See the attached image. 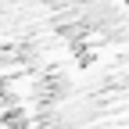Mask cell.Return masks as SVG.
<instances>
[{
  "label": "cell",
  "instance_id": "obj_1",
  "mask_svg": "<svg viewBox=\"0 0 129 129\" xmlns=\"http://www.w3.org/2000/svg\"><path fill=\"white\" fill-rule=\"evenodd\" d=\"M125 4H129V0H125Z\"/></svg>",
  "mask_w": 129,
  "mask_h": 129
}]
</instances>
